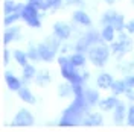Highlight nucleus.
<instances>
[{
  "label": "nucleus",
  "instance_id": "nucleus-21",
  "mask_svg": "<svg viewBox=\"0 0 134 132\" xmlns=\"http://www.w3.org/2000/svg\"><path fill=\"white\" fill-rule=\"evenodd\" d=\"M126 88H128V85H126L125 79H117V81H114L113 82V85H111V93L113 94H116V96H120V94H125Z\"/></svg>",
  "mask_w": 134,
  "mask_h": 132
},
{
  "label": "nucleus",
  "instance_id": "nucleus-23",
  "mask_svg": "<svg viewBox=\"0 0 134 132\" xmlns=\"http://www.w3.org/2000/svg\"><path fill=\"white\" fill-rule=\"evenodd\" d=\"M111 25L114 26V29H116L117 32H122V31H125V26H126L125 17L122 15V14H119V12H116V14H114V17H113V21H111Z\"/></svg>",
  "mask_w": 134,
  "mask_h": 132
},
{
  "label": "nucleus",
  "instance_id": "nucleus-13",
  "mask_svg": "<svg viewBox=\"0 0 134 132\" xmlns=\"http://www.w3.org/2000/svg\"><path fill=\"white\" fill-rule=\"evenodd\" d=\"M82 38L88 43L90 47H92V46H96V44H99V43H104L100 32H98L96 29H90V31H87V32L82 35Z\"/></svg>",
  "mask_w": 134,
  "mask_h": 132
},
{
  "label": "nucleus",
  "instance_id": "nucleus-11",
  "mask_svg": "<svg viewBox=\"0 0 134 132\" xmlns=\"http://www.w3.org/2000/svg\"><path fill=\"white\" fill-rule=\"evenodd\" d=\"M117 103H119V99H117L116 94H113V96H108L105 99H100L98 106H99L100 111H113L117 106Z\"/></svg>",
  "mask_w": 134,
  "mask_h": 132
},
{
  "label": "nucleus",
  "instance_id": "nucleus-37",
  "mask_svg": "<svg viewBox=\"0 0 134 132\" xmlns=\"http://www.w3.org/2000/svg\"><path fill=\"white\" fill-rule=\"evenodd\" d=\"M125 96H126V99L130 100V102H133L134 100V88L133 87H128V88H126Z\"/></svg>",
  "mask_w": 134,
  "mask_h": 132
},
{
  "label": "nucleus",
  "instance_id": "nucleus-35",
  "mask_svg": "<svg viewBox=\"0 0 134 132\" xmlns=\"http://www.w3.org/2000/svg\"><path fill=\"white\" fill-rule=\"evenodd\" d=\"M9 59H11V55H9V50L8 49H3L2 50V62L6 65L9 62Z\"/></svg>",
  "mask_w": 134,
  "mask_h": 132
},
{
  "label": "nucleus",
  "instance_id": "nucleus-17",
  "mask_svg": "<svg viewBox=\"0 0 134 132\" xmlns=\"http://www.w3.org/2000/svg\"><path fill=\"white\" fill-rule=\"evenodd\" d=\"M20 38V27H17V26H12V27H9L8 31H5L3 32V44L6 46L9 44L11 41H14V40H18Z\"/></svg>",
  "mask_w": 134,
  "mask_h": 132
},
{
  "label": "nucleus",
  "instance_id": "nucleus-29",
  "mask_svg": "<svg viewBox=\"0 0 134 132\" xmlns=\"http://www.w3.org/2000/svg\"><path fill=\"white\" fill-rule=\"evenodd\" d=\"M75 50L76 52H81V53H88V50H90V46H88V43L85 41L84 38H79L75 44Z\"/></svg>",
  "mask_w": 134,
  "mask_h": 132
},
{
  "label": "nucleus",
  "instance_id": "nucleus-34",
  "mask_svg": "<svg viewBox=\"0 0 134 132\" xmlns=\"http://www.w3.org/2000/svg\"><path fill=\"white\" fill-rule=\"evenodd\" d=\"M126 123L130 126H134V105L128 108V114H126Z\"/></svg>",
  "mask_w": 134,
  "mask_h": 132
},
{
  "label": "nucleus",
  "instance_id": "nucleus-25",
  "mask_svg": "<svg viewBox=\"0 0 134 132\" xmlns=\"http://www.w3.org/2000/svg\"><path fill=\"white\" fill-rule=\"evenodd\" d=\"M50 81H52V76H50V73H49V71H46V70L38 71V73H37V76H35V82L38 83L40 87L47 85Z\"/></svg>",
  "mask_w": 134,
  "mask_h": 132
},
{
  "label": "nucleus",
  "instance_id": "nucleus-30",
  "mask_svg": "<svg viewBox=\"0 0 134 132\" xmlns=\"http://www.w3.org/2000/svg\"><path fill=\"white\" fill-rule=\"evenodd\" d=\"M3 12H5V15L12 14V12H17V3L14 0H6L3 3Z\"/></svg>",
  "mask_w": 134,
  "mask_h": 132
},
{
  "label": "nucleus",
  "instance_id": "nucleus-15",
  "mask_svg": "<svg viewBox=\"0 0 134 132\" xmlns=\"http://www.w3.org/2000/svg\"><path fill=\"white\" fill-rule=\"evenodd\" d=\"M5 81H6V85H8V88L11 91H18L23 87L21 81H20L17 76H14L11 71H6V73H5Z\"/></svg>",
  "mask_w": 134,
  "mask_h": 132
},
{
  "label": "nucleus",
  "instance_id": "nucleus-40",
  "mask_svg": "<svg viewBox=\"0 0 134 132\" xmlns=\"http://www.w3.org/2000/svg\"><path fill=\"white\" fill-rule=\"evenodd\" d=\"M67 3H70V5H78V6H81L82 5V0H66Z\"/></svg>",
  "mask_w": 134,
  "mask_h": 132
},
{
  "label": "nucleus",
  "instance_id": "nucleus-1",
  "mask_svg": "<svg viewBox=\"0 0 134 132\" xmlns=\"http://www.w3.org/2000/svg\"><path fill=\"white\" fill-rule=\"evenodd\" d=\"M90 105L87 103V100L82 94H76L73 102L70 103V106H67L63 112V116L59 118L58 124L59 126H76V124L82 123L84 117L88 114V109H90Z\"/></svg>",
  "mask_w": 134,
  "mask_h": 132
},
{
  "label": "nucleus",
  "instance_id": "nucleus-39",
  "mask_svg": "<svg viewBox=\"0 0 134 132\" xmlns=\"http://www.w3.org/2000/svg\"><path fill=\"white\" fill-rule=\"evenodd\" d=\"M125 82H126L128 87H133V88H134V74L133 73L126 74V76H125Z\"/></svg>",
  "mask_w": 134,
  "mask_h": 132
},
{
  "label": "nucleus",
  "instance_id": "nucleus-14",
  "mask_svg": "<svg viewBox=\"0 0 134 132\" xmlns=\"http://www.w3.org/2000/svg\"><path fill=\"white\" fill-rule=\"evenodd\" d=\"M84 97H85L87 103L90 106H94V105L99 103L100 94H99V91L94 90V88H84Z\"/></svg>",
  "mask_w": 134,
  "mask_h": 132
},
{
  "label": "nucleus",
  "instance_id": "nucleus-3",
  "mask_svg": "<svg viewBox=\"0 0 134 132\" xmlns=\"http://www.w3.org/2000/svg\"><path fill=\"white\" fill-rule=\"evenodd\" d=\"M110 55H111V49L107 46L105 41L99 43V44H96V46H92L90 50H88V53H87L90 62H92L94 67H104L107 64Z\"/></svg>",
  "mask_w": 134,
  "mask_h": 132
},
{
  "label": "nucleus",
  "instance_id": "nucleus-20",
  "mask_svg": "<svg viewBox=\"0 0 134 132\" xmlns=\"http://www.w3.org/2000/svg\"><path fill=\"white\" fill-rule=\"evenodd\" d=\"M72 94H75V93H73V85L69 82V81L58 85V96H59V97L67 99V97H70Z\"/></svg>",
  "mask_w": 134,
  "mask_h": 132
},
{
  "label": "nucleus",
  "instance_id": "nucleus-18",
  "mask_svg": "<svg viewBox=\"0 0 134 132\" xmlns=\"http://www.w3.org/2000/svg\"><path fill=\"white\" fill-rule=\"evenodd\" d=\"M116 29H114V26L113 25H105L102 27V31H100V35H102V40L105 43H113L114 41V38H116Z\"/></svg>",
  "mask_w": 134,
  "mask_h": 132
},
{
  "label": "nucleus",
  "instance_id": "nucleus-42",
  "mask_svg": "<svg viewBox=\"0 0 134 132\" xmlns=\"http://www.w3.org/2000/svg\"><path fill=\"white\" fill-rule=\"evenodd\" d=\"M131 2H133V3H134V0H131Z\"/></svg>",
  "mask_w": 134,
  "mask_h": 132
},
{
  "label": "nucleus",
  "instance_id": "nucleus-41",
  "mask_svg": "<svg viewBox=\"0 0 134 132\" xmlns=\"http://www.w3.org/2000/svg\"><path fill=\"white\" fill-rule=\"evenodd\" d=\"M105 2H107V3H108V5H113V3H114V2H116V0H105Z\"/></svg>",
  "mask_w": 134,
  "mask_h": 132
},
{
  "label": "nucleus",
  "instance_id": "nucleus-38",
  "mask_svg": "<svg viewBox=\"0 0 134 132\" xmlns=\"http://www.w3.org/2000/svg\"><path fill=\"white\" fill-rule=\"evenodd\" d=\"M125 31H126L128 33H131V35H134V20H130V21H126Z\"/></svg>",
  "mask_w": 134,
  "mask_h": 132
},
{
  "label": "nucleus",
  "instance_id": "nucleus-6",
  "mask_svg": "<svg viewBox=\"0 0 134 132\" xmlns=\"http://www.w3.org/2000/svg\"><path fill=\"white\" fill-rule=\"evenodd\" d=\"M21 18L27 26L31 27H41V18H40V9L32 3H26L21 11Z\"/></svg>",
  "mask_w": 134,
  "mask_h": 132
},
{
  "label": "nucleus",
  "instance_id": "nucleus-22",
  "mask_svg": "<svg viewBox=\"0 0 134 132\" xmlns=\"http://www.w3.org/2000/svg\"><path fill=\"white\" fill-rule=\"evenodd\" d=\"M69 59H70V62H72L76 68L84 67V65H85V61H87L85 53H81V52H75V53H72V55L69 56Z\"/></svg>",
  "mask_w": 134,
  "mask_h": 132
},
{
  "label": "nucleus",
  "instance_id": "nucleus-28",
  "mask_svg": "<svg viewBox=\"0 0 134 132\" xmlns=\"http://www.w3.org/2000/svg\"><path fill=\"white\" fill-rule=\"evenodd\" d=\"M27 58L31 59V61H41L40 58V52H38V46H29V49H27Z\"/></svg>",
  "mask_w": 134,
  "mask_h": 132
},
{
  "label": "nucleus",
  "instance_id": "nucleus-26",
  "mask_svg": "<svg viewBox=\"0 0 134 132\" xmlns=\"http://www.w3.org/2000/svg\"><path fill=\"white\" fill-rule=\"evenodd\" d=\"M14 59L17 61V64H20L21 67L27 65L29 62V58H27V53L23 52V50H14Z\"/></svg>",
  "mask_w": 134,
  "mask_h": 132
},
{
  "label": "nucleus",
  "instance_id": "nucleus-9",
  "mask_svg": "<svg viewBox=\"0 0 134 132\" xmlns=\"http://www.w3.org/2000/svg\"><path fill=\"white\" fill-rule=\"evenodd\" d=\"M114 82V79H113V74L110 73H100L98 77H96V87L99 88V90H110L111 88V85Z\"/></svg>",
  "mask_w": 134,
  "mask_h": 132
},
{
  "label": "nucleus",
  "instance_id": "nucleus-12",
  "mask_svg": "<svg viewBox=\"0 0 134 132\" xmlns=\"http://www.w3.org/2000/svg\"><path fill=\"white\" fill-rule=\"evenodd\" d=\"M126 114H128V108L125 106L124 102H119L117 106L113 109V120L114 123H122L124 120H126Z\"/></svg>",
  "mask_w": 134,
  "mask_h": 132
},
{
  "label": "nucleus",
  "instance_id": "nucleus-33",
  "mask_svg": "<svg viewBox=\"0 0 134 132\" xmlns=\"http://www.w3.org/2000/svg\"><path fill=\"white\" fill-rule=\"evenodd\" d=\"M120 70H122V73L125 74H131L134 70V64L131 62V61H126V62H124V65L120 67Z\"/></svg>",
  "mask_w": 134,
  "mask_h": 132
},
{
  "label": "nucleus",
  "instance_id": "nucleus-32",
  "mask_svg": "<svg viewBox=\"0 0 134 132\" xmlns=\"http://www.w3.org/2000/svg\"><path fill=\"white\" fill-rule=\"evenodd\" d=\"M114 14H116V11H107V12H104V14H102V17H100V23H102V26L111 25Z\"/></svg>",
  "mask_w": 134,
  "mask_h": 132
},
{
  "label": "nucleus",
  "instance_id": "nucleus-5",
  "mask_svg": "<svg viewBox=\"0 0 134 132\" xmlns=\"http://www.w3.org/2000/svg\"><path fill=\"white\" fill-rule=\"evenodd\" d=\"M131 33H126V32H119V40L117 41H113L110 43L111 46H110V49H111V53L116 56L117 59H120L126 53H130L131 49H133V41H131V37H130Z\"/></svg>",
  "mask_w": 134,
  "mask_h": 132
},
{
  "label": "nucleus",
  "instance_id": "nucleus-8",
  "mask_svg": "<svg viewBox=\"0 0 134 132\" xmlns=\"http://www.w3.org/2000/svg\"><path fill=\"white\" fill-rule=\"evenodd\" d=\"M53 35L55 37H58L61 41H66L70 38V35H72V27L64 23V21H57L55 25H53Z\"/></svg>",
  "mask_w": 134,
  "mask_h": 132
},
{
  "label": "nucleus",
  "instance_id": "nucleus-19",
  "mask_svg": "<svg viewBox=\"0 0 134 132\" xmlns=\"http://www.w3.org/2000/svg\"><path fill=\"white\" fill-rule=\"evenodd\" d=\"M17 93H18V97H20V99L23 100L25 103H29V105H34V103L37 102V100H35V96L32 94V91L29 90L27 87H25V85H23V87H21L20 90L17 91Z\"/></svg>",
  "mask_w": 134,
  "mask_h": 132
},
{
  "label": "nucleus",
  "instance_id": "nucleus-24",
  "mask_svg": "<svg viewBox=\"0 0 134 132\" xmlns=\"http://www.w3.org/2000/svg\"><path fill=\"white\" fill-rule=\"evenodd\" d=\"M23 82H29V81H35V76H37V70H35V67L31 65V64H27V65L23 67Z\"/></svg>",
  "mask_w": 134,
  "mask_h": 132
},
{
  "label": "nucleus",
  "instance_id": "nucleus-36",
  "mask_svg": "<svg viewBox=\"0 0 134 132\" xmlns=\"http://www.w3.org/2000/svg\"><path fill=\"white\" fill-rule=\"evenodd\" d=\"M49 5H50V9L52 11H57L58 8H61L63 0H49Z\"/></svg>",
  "mask_w": 134,
  "mask_h": 132
},
{
  "label": "nucleus",
  "instance_id": "nucleus-10",
  "mask_svg": "<svg viewBox=\"0 0 134 132\" xmlns=\"http://www.w3.org/2000/svg\"><path fill=\"white\" fill-rule=\"evenodd\" d=\"M102 123H104V117H102L100 112H88L82 120V124L84 126H88V128H92V126H100Z\"/></svg>",
  "mask_w": 134,
  "mask_h": 132
},
{
  "label": "nucleus",
  "instance_id": "nucleus-31",
  "mask_svg": "<svg viewBox=\"0 0 134 132\" xmlns=\"http://www.w3.org/2000/svg\"><path fill=\"white\" fill-rule=\"evenodd\" d=\"M27 2L32 3V5H35L40 11H47V9H50L49 0H27Z\"/></svg>",
  "mask_w": 134,
  "mask_h": 132
},
{
  "label": "nucleus",
  "instance_id": "nucleus-7",
  "mask_svg": "<svg viewBox=\"0 0 134 132\" xmlns=\"http://www.w3.org/2000/svg\"><path fill=\"white\" fill-rule=\"evenodd\" d=\"M34 124V116L32 112L26 108H21L18 112H17L14 118H12V128H27V126H32Z\"/></svg>",
  "mask_w": 134,
  "mask_h": 132
},
{
  "label": "nucleus",
  "instance_id": "nucleus-2",
  "mask_svg": "<svg viewBox=\"0 0 134 132\" xmlns=\"http://www.w3.org/2000/svg\"><path fill=\"white\" fill-rule=\"evenodd\" d=\"M58 64H59V68H61V74H63V77H64L66 81H69L72 85L85 82V81H84L82 73H79L78 68L70 62L69 56H59L58 58Z\"/></svg>",
  "mask_w": 134,
  "mask_h": 132
},
{
  "label": "nucleus",
  "instance_id": "nucleus-16",
  "mask_svg": "<svg viewBox=\"0 0 134 132\" xmlns=\"http://www.w3.org/2000/svg\"><path fill=\"white\" fill-rule=\"evenodd\" d=\"M73 21L78 23V25H81V26H92V18H90V15L85 11H82V9H78V11L73 12Z\"/></svg>",
  "mask_w": 134,
  "mask_h": 132
},
{
  "label": "nucleus",
  "instance_id": "nucleus-27",
  "mask_svg": "<svg viewBox=\"0 0 134 132\" xmlns=\"http://www.w3.org/2000/svg\"><path fill=\"white\" fill-rule=\"evenodd\" d=\"M21 18V12H12V14H8V15H5L3 18V25L5 26H12L15 21H18Z\"/></svg>",
  "mask_w": 134,
  "mask_h": 132
},
{
  "label": "nucleus",
  "instance_id": "nucleus-4",
  "mask_svg": "<svg viewBox=\"0 0 134 132\" xmlns=\"http://www.w3.org/2000/svg\"><path fill=\"white\" fill-rule=\"evenodd\" d=\"M61 40L58 37H47L46 41H43L38 44V52H40V58L41 61H46V62H50L53 61L55 56H57V52L61 47Z\"/></svg>",
  "mask_w": 134,
  "mask_h": 132
}]
</instances>
